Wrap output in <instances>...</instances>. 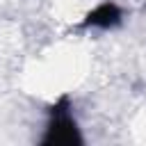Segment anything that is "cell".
Instances as JSON below:
<instances>
[{
    "label": "cell",
    "mask_w": 146,
    "mask_h": 146,
    "mask_svg": "<svg viewBox=\"0 0 146 146\" xmlns=\"http://www.w3.org/2000/svg\"><path fill=\"white\" fill-rule=\"evenodd\" d=\"M121 21H123V11H121L119 5H114V2H100L98 7H94L84 16L82 25L84 27H94V30H112Z\"/></svg>",
    "instance_id": "cell-2"
},
{
    "label": "cell",
    "mask_w": 146,
    "mask_h": 146,
    "mask_svg": "<svg viewBox=\"0 0 146 146\" xmlns=\"http://www.w3.org/2000/svg\"><path fill=\"white\" fill-rule=\"evenodd\" d=\"M41 141L48 146H78V144H82V135H80L75 119L71 116V105H68L66 96H62L50 107V121L46 125Z\"/></svg>",
    "instance_id": "cell-1"
}]
</instances>
